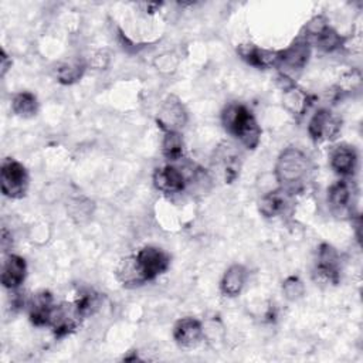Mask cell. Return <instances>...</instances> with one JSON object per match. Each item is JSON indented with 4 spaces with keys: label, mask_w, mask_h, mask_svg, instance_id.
I'll use <instances>...</instances> for the list:
<instances>
[{
    "label": "cell",
    "mask_w": 363,
    "mask_h": 363,
    "mask_svg": "<svg viewBox=\"0 0 363 363\" xmlns=\"http://www.w3.org/2000/svg\"><path fill=\"white\" fill-rule=\"evenodd\" d=\"M169 265L170 257L164 250L147 245L139 250L136 255L122 259L121 277L128 286H136L156 279L167 271Z\"/></svg>",
    "instance_id": "obj_1"
},
{
    "label": "cell",
    "mask_w": 363,
    "mask_h": 363,
    "mask_svg": "<svg viewBox=\"0 0 363 363\" xmlns=\"http://www.w3.org/2000/svg\"><path fill=\"white\" fill-rule=\"evenodd\" d=\"M311 173L309 157L298 147L289 146L281 152L275 164V176L279 187L291 194L301 190Z\"/></svg>",
    "instance_id": "obj_2"
},
{
    "label": "cell",
    "mask_w": 363,
    "mask_h": 363,
    "mask_svg": "<svg viewBox=\"0 0 363 363\" xmlns=\"http://www.w3.org/2000/svg\"><path fill=\"white\" fill-rule=\"evenodd\" d=\"M224 129L247 149L254 150L261 139V128L252 112L242 104H228L221 112Z\"/></svg>",
    "instance_id": "obj_3"
},
{
    "label": "cell",
    "mask_w": 363,
    "mask_h": 363,
    "mask_svg": "<svg viewBox=\"0 0 363 363\" xmlns=\"http://www.w3.org/2000/svg\"><path fill=\"white\" fill-rule=\"evenodd\" d=\"M1 193L10 199H21L28 189V173L16 159L6 157L0 167Z\"/></svg>",
    "instance_id": "obj_4"
},
{
    "label": "cell",
    "mask_w": 363,
    "mask_h": 363,
    "mask_svg": "<svg viewBox=\"0 0 363 363\" xmlns=\"http://www.w3.org/2000/svg\"><path fill=\"white\" fill-rule=\"evenodd\" d=\"M305 31L306 34L301 35L305 37L311 45L315 44L323 51H335L340 48L345 43V38L329 26L328 20L323 16H316L315 18H312L305 26Z\"/></svg>",
    "instance_id": "obj_5"
},
{
    "label": "cell",
    "mask_w": 363,
    "mask_h": 363,
    "mask_svg": "<svg viewBox=\"0 0 363 363\" xmlns=\"http://www.w3.org/2000/svg\"><path fill=\"white\" fill-rule=\"evenodd\" d=\"M342 129V119L329 109H319L308 123V133L315 142L336 140Z\"/></svg>",
    "instance_id": "obj_6"
},
{
    "label": "cell",
    "mask_w": 363,
    "mask_h": 363,
    "mask_svg": "<svg viewBox=\"0 0 363 363\" xmlns=\"http://www.w3.org/2000/svg\"><path fill=\"white\" fill-rule=\"evenodd\" d=\"M356 196V186L350 180H339L333 183L328 190V204L330 211L337 216H346L352 211Z\"/></svg>",
    "instance_id": "obj_7"
},
{
    "label": "cell",
    "mask_w": 363,
    "mask_h": 363,
    "mask_svg": "<svg viewBox=\"0 0 363 363\" xmlns=\"http://www.w3.org/2000/svg\"><path fill=\"white\" fill-rule=\"evenodd\" d=\"M81 319L84 318L78 312L74 302H62L54 306L50 326L57 337H62L74 332L79 326Z\"/></svg>",
    "instance_id": "obj_8"
},
{
    "label": "cell",
    "mask_w": 363,
    "mask_h": 363,
    "mask_svg": "<svg viewBox=\"0 0 363 363\" xmlns=\"http://www.w3.org/2000/svg\"><path fill=\"white\" fill-rule=\"evenodd\" d=\"M315 274L318 275L319 279L328 284L336 285L340 279V258L337 251L323 242L320 244L318 250V261L315 267Z\"/></svg>",
    "instance_id": "obj_9"
},
{
    "label": "cell",
    "mask_w": 363,
    "mask_h": 363,
    "mask_svg": "<svg viewBox=\"0 0 363 363\" xmlns=\"http://www.w3.org/2000/svg\"><path fill=\"white\" fill-rule=\"evenodd\" d=\"M309 57L311 44L305 37L299 35L285 50L279 51V67H285L288 71H299L308 64Z\"/></svg>",
    "instance_id": "obj_10"
},
{
    "label": "cell",
    "mask_w": 363,
    "mask_h": 363,
    "mask_svg": "<svg viewBox=\"0 0 363 363\" xmlns=\"http://www.w3.org/2000/svg\"><path fill=\"white\" fill-rule=\"evenodd\" d=\"M187 121V113L179 98L170 95L164 99L159 113H157V125L166 130H179V128L184 126Z\"/></svg>",
    "instance_id": "obj_11"
},
{
    "label": "cell",
    "mask_w": 363,
    "mask_h": 363,
    "mask_svg": "<svg viewBox=\"0 0 363 363\" xmlns=\"http://www.w3.org/2000/svg\"><path fill=\"white\" fill-rule=\"evenodd\" d=\"M237 52L247 64L257 68H274L279 67V51L261 48L255 44H240Z\"/></svg>",
    "instance_id": "obj_12"
},
{
    "label": "cell",
    "mask_w": 363,
    "mask_h": 363,
    "mask_svg": "<svg viewBox=\"0 0 363 363\" xmlns=\"http://www.w3.org/2000/svg\"><path fill=\"white\" fill-rule=\"evenodd\" d=\"M153 184L159 191L164 194H174L186 189L187 179L180 169H177L176 166L167 164L155 170Z\"/></svg>",
    "instance_id": "obj_13"
},
{
    "label": "cell",
    "mask_w": 363,
    "mask_h": 363,
    "mask_svg": "<svg viewBox=\"0 0 363 363\" xmlns=\"http://www.w3.org/2000/svg\"><path fill=\"white\" fill-rule=\"evenodd\" d=\"M214 166L220 169L225 183L234 182L240 174V153L235 147L227 142L221 143L214 155Z\"/></svg>",
    "instance_id": "obj_14"
},
{
    "label": "cell",
    "mask_w": 363,
    "mask_h": 363,
    "mask_svg": "<svg viewBox=\"0 0 363 363\" xmlns=\"http://www.w3.org/2000/svg\"><path fill=\"white\" fill-rule=\"evenodd\" d=\"M173 337L180 347H196L203 339L201 322L196 318H182L173 326Z\"/></svg>",
    "instance_id": "obj_15"
},
{
    "label": "cell",
    "mask_w": 363,
    "mask_h": 363,
    "mask_svg": "<svg viewBox=\"0 0 363 363\" xmlns=\"http://www.w3.org/2000/svg\"><path fill=\"white\" fill-rule=\"evenodd\" d=\"M27 265L23 257L9 254L1 268V284L7 289H17L26 279Z\"/></svg>",
    "instance_id": "obj_16"
},
{
    "label": "cell",
    "mask_w": 363,
    "mask_h": 363,
    "mask_svg": "<svg viewBox=\"0 0 363 363\" xmlns=\"http://www.w3.org/2000/svg\"><path fill=\"white\" fill-rule=\"evenodd\" d=\"M330 166L332 169L343 176H352L357 167V152L353 146L339 145L330 152Z\"/></svg>",
    "instance_id": "obj_17"
},
{
    "label": "cell",
    "mask_w": 363,
    "mask_h": 363,
    "mask_svg": "<svg viewBox=\"0 0 363 363\" xmlns=\"http://www.w3.org/2000/svg\"><path fill=\"white\" fill-rule=\"evenodd\" d=\"M54 299L48 291L35 294L30 302V320L35 326H50L54 311Z\"/></svg>",
    "instance_id": "obj_18"
},
{
    "label": "cell",
    "mask_w": 363,
    "mask_h": 363,
    "mask_svg": "<svg viewBox=\"0 0 363 363\" xmlns=\"http://www.w3.org/2000/svg\"><path fill=\"white\" fill-rule=\"evenodd\" d=\"M291 204V193L282 187L264 194L259 200V211L265 217L282 216Z\"/></svg>",
    "instance_id": "obj_19"
},
{
    "label": "cell",
    "mask_w": 363,
    "mask_h": 363,
    "mask_svg": "<svg viewBox=\"0 0 363 363\" xmlns=\"http://www.w3.org/2000/svg\"><path fill=\"white\" fill-rule=\"evenodd\" d=\"M248 272L247 268L241 264H233L227 271L224 272L221 282H220V289L225 296H237L247 281Z\"/></svg>",
    "instance_id": "obj_20"
},
{
    "label": "cell",
    "mask_w": 363,
    "mask_h": 363,
    "mask_svg": "<svg viewBox=\"0 0 363 363\" xmlns=\"http://www.w3.org/2000/svg\"><path fill=\"white\" fill-rule=\"evenodd\" d=\"M11 109L17 116L31 118L38 111L37 96L28 91H21L13 96Z\"/></svg>",
    "instance_id": "obj_21"
},
{
    "label": "cell",
    "mask_w": 363,
    "mask_h": 363,
    "mask_svg": "<svg viewBox=\"0 0 363 363\" xmlns=\"http://www.w3.org/2000/svg\"><path fill=\"white\" fill-rule=\"evenodd\" d=\"M183 150L184 142L182 133L179 130H166L162 142L163 156L170 162H176L183 157Z\"/></svg>",
    "instance_id": "obj_22"
},
{
    "label": "cell",
    "mask_w": 363,
    "mask_h": 363,
    "mask_svg": "<svg viewBox=\"0 0 363 363\" xmlns=\"http://www.w3.org/2000/svg\"><path fill=\"white\" fill-rule=\"evenodd\" d=\"M78 312L81 313L82 318H86L89 315H92L101 303V296L99 294H96L94 289H81L74 301Z\"/></svg>",
    "instance_id": "obj_23"
},
{
    "label": "cell",
    "mask_w": 363,
    "mask_h": 363,
    "mask_svg": "<svg viewBox=\"0 0 363 363\" xmlns=\"http://www.w3.org/2000/svg\"><path fill=\"white\" fill-rule=\"evenodd\" d=\"M284 92H285L284 102L291 112H294L295 115H302L308 109V95L302 89H298L295 85H292Z\"/></svg>",
    "instance_id": "obj_24"
},
{
    "label": "cell",
    "mask_w": 363,
    "mask_h": 363,
    "mask_svg": "<svg viewBox=\"0 0 363 363\" xmlns=\"http://www.w3.org/2000/svg\"><path fill=\"white\" fill-rule=\"evenodd\" d=\"M84 71L85 65L82 62H68L57 69V79L64 85H69L77 82L82 77Z\"/></svg>",
    "instance_id": "obj_25"
},
{
    "label": "cell",
    "mask_w": 363,
    "mask_h": 363,
    "mask_svg": "<svg viewBox=\"0 0 363 363\" xmlns=\"http://www.w3.org/2000/svg\"><path fill=\"white\" fill-rule=\"evenodd\" d=\"M282 291L286 299L296 301L303 295L305 286L298 277H288L282 284Z\"/></svg>",
    "instance_id": "obj_26"
},
{
    "label": "cell",
    "mask_w": 363,
    "mask_h": 363,
    "mask_svg": "<svg viewBox=\"0 0 363 363\" xmlns=\"http://www.w3.org/2000/svg\"><path fill=\"white\" fill-rule=\"evenodd\" d=\"M11 68V58L6 54L4 50L0 51V75L4 77L6 72Z\"/></svg>",
    "instance_id": "obj_27"
},
{
    "label": "cell",
    "mask_w": 363,
    "mask_h": 363,
    "mask_svg": "<svg viewBox=\"0 0 363 363\" xmlns=\"http://www.w3.org/2000/svg\"><path fill=\"white\" fill-rule=\"evenodd\" d=\"M9 241H11V234H9V231L6 228H3L1 230V248L4 252L9 250V247H11V245H9Z\"/></svg>",
    "instance_id": "obj_28"
}]
</instances>
